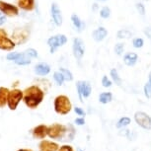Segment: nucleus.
Wrapping results in <instances>:
<instances>
[{
  "label": "nucleus",
  "instance_id": "1",
  "mask_svg": "<svg viewBox=\"0 0 151 151\" xmlns=\"http://www.w3.org/2000/svg\"><path fill=\"white\" fill-rule=\"evenodd\" d=\"M44 92L37 86H31L24 91V102L30 109H35L44 100Z\"/></svg>",
  "mask_w": 151,
  "mask_h": 151
},
{
  "label": "nucleus",
  "instance_id": "2",
  "mask_svg": "<svg viewBox=\"0 0 151 151\" xmlns=\"http://www.w3.org/2000/svg\"><path fill=\"white\" fill-rule=\"evenodd\" d=\"M71 103L68 97L64 95L58 96L55 100V111L59 115H67L71 111Z\"/></svg>",
  "mask_w": 151,
  "mask_h": 151
},
{
  "label": "nucleus",
  "instance_id": "3",
  "mask_svg": "<svg viewBox=\"0 0 151 151\" xmlns=\"http://www.w3.org/2000/svg\"><path fill=\"white\" fill-rule=\"evenodd\" d=\"M67 132V127L62 124H55L47 127V135L52 139L63 138Z\"/></svg>",
  "mask_w": 151,
  "mask_h": 151
},
{
  "label": "nucleus",
  "instance_id": "4",
  "mask_svg": "<svg viewBox=\"0 0 151 151\" xmlns=\"http://www.w3.org/2000/svg\"><path fill=\"white\" fill-rule=\"evenodd\" d=\"M23 98V92L21 90L14 89L9 92V96H8V106H9L10 110H16L17 106L20 103V101Z\"/></svg>",
  "mask_w": 151,
  "mask_h": 151
},
{
  "label": "nucleus",
  "instance_id": "5",
  "mask_svg": "<svg viewBox=\"0 0 151 151\" xmlns=\"http://www.w3.org/2000/svg\"><path fill=\"white\" fill-rule=\"evenodd\" d=\"M134 119L139 127L142 129L149 130L151 129V118L144 112H136L134 115Z\"/></svg>",
  "mask_w": 151,
  "mask_h": 151
},
{
  "label": "nucleus",
  "instance_id": "6",
  "mask_svg": "<svg viewBox=\"0 0 151 151\" xmlns=\"http://www.w3.org/2000/svg\"><path fill=\"white\" fill-rule=\"evenodd\" d=\"M7 59L15 61L19 65H27L31 63V58L26 52H23V53L10 52L7 55Z\"/></svg>",
  "mask_w": 151,
  "mask_h": 151
},
{
  "label": "nucleus",
  "instance_id": "7",
  "mask_svg": "<svg viewBox=\"0 0 151 151\" xmlns=\"http://www.w3.org/2000/svg\"><path fill=\"white\" fill-rule=\"evenodd\" d=\"M76 87H77L79 99H80L81 102H83V98H88V97L91 95L92 88H91V85L89 82L78 81L77 83H76Z\"/></svg>",
  "mask_w": 151,
  "mask_h": 151
},
{
  "label": "nucleus",
  "instance_id": "8",
  "mask_svg": "<svg viewBox=\"0 0 151 151\" xmlns=\"http://www.w3.org/2000/svg\"><path fill=\"white\" fill-rule=\"evenodd\" d=\"M66 42H67V39L64 35H56L55 37L50 38L47 41V45H50V52L53 53L56 50V48L63 45Z\"/></svg>",
  "mask_w": 151,
  "mask_h": 151
},
{
  "label": "nucleus",
  "instance_id": "9",
  "mask_svg": "<svg viewBox=\"0 0 151 151\" xmlns=\"http://www.w3.org/2000/svg\"><path fill=\"white\" fill-rule=\"evenodd\" d=\"M15 47V42H13L7 37L6 32L3 29H0V50H12Z\"/></svg>",
  "mask_w": 151,
  "mask_h": 151
},
{
  "label": "nucleus",
  "instance_id": "10",
  "mask_svg": "<svg viewBox=\"0 0 151 151\" xmlns=\"http://www.w3.org/2000/svg\"><path fill=\"white\" fill-rule=\"evenodd\" d=\"M85 52V45L81 39L76 38L73 40V55L76 59L80 60Z\"/></svg>",
  "mask_w": 151,
  "mask_h": 151
},
{
  "label": "nucleus",
  "instance_id": "11",
  "mask_svg": "<svg viewBox=\"0 0 151 151\" xmlns=\"http://www.w3.org/2000/svg\"><path fill=\"white\" fill-rule=\"evenodd\" d=\"M29 35H30V32L28 31L26 28H19V29H16L14 31L13 33V39L15 40L16 44H23L29 39Z\"/></svg>",
  "mask_w": 151,
  "mask_h": 151
},
{
  "label": "nucleus",
  "instance_id": "12",
  "mask_svg": "<svg viewBox=\"0 0 151 151\" xmlns=\"http://www.w3.org/2000/svg\"><path fill=\"white\" fill-rule=\"evenodd\" d=\"M0 11H1L4 15H7V16H10V17L17 16L19 13L18 8H17L16 6H14V5H12V4L7 3V2L1 1V0H0Z\"/></svg>",
  "mask_w": 151,
  "mask_h": 151
},
{
  "label": "nucleus",
  "instance_id": "13",
  "mask_svg": "<svg viewBox=\"0 0 151 151\" xmlns=\"http://www.w3.org/2000/svg\"><path fill=\"white\" fill-rule=\"evenodd\" d=\"M40 151H58V144L52 141L48 140H42L39 145Z\"/></svg>",
  "mask_w": 151,
  "mask_h": 151
},
{
  "label": "nucleus",
  "instance_id": "14",
  "mask_svg": "<svg viewBox=\"0 0 151 151\" xmlns=\"http://www.w3.org/2000/svg\"><path fill=\"white\" fill-rule=\"evenodd\" d=\"M47 135V127L45 124L38 125L33 130V136L35 138L44 139Z\"/></svg>",
  "mask_w": 151,
  "mask_h": 151
},
{
  "label": "nucleus",
  "instance_id": "15",
  "mask_svg": "<svg viewBox=\"0 0 151 151\" xmlns=\"http://www.w3.org/2000/svg\"><path fill=\"white\" fill-rule=\"evenodd\" d=\"M52 16L55 24L58 25V26H61V24H62L61 12L56 3H52Z\"/></svg>",
  "mask_w": 151,
  "mask_h": 151
},
{
  "label": "nucleus",
  "instance_id": "16",
  "mask_svg": "<svg viewBox=\"0 0 151 151\" xmlns=\"http://www.w3.org/2000/svg\"><path fill=\"white\" fill-rule=\"evenodd\" d=\"M107 35H108V31L105 29L104 27H100L94 31L92 34V37L96 42H101L106 38Z\"/></svg>",
  "mask_w": 151,
  "mask_h": 151
},
{
  "label": "nucleus",
  "instance_id": "17",
  "mask_svg": "<svg viewBox=\"0 0 151 151\" xmlns=\"http://www.w3.org/2000/svg\"><path fill=\"white\" fill-rule=\"evenodd\" d=\"M138 56L134 52H127V55L124 56V62L127 66H133L136 62H137Z\"/></svg>",
  "mask_w": 151,
  "mask_h": 151
},
{
  "label": "nucleus",
  "instance_id": "18",
  "mask_svg": "<svg viewBox=\"0 0 151 151\" xmlns=\"http://www.w3.org/2000/svg\"><path fill=\"white\" fill-rule=\"evenodd\" d=\"M19 7L26 11H31L35 7V0H17Z\"/></svg>",
  "mask_w": 151,
  "mask_h": 151
},
{
  "label": "nucleus",
  "instance_id": "19",
  "mask_svg": "<svg viewBox=\"0 0 151 151\" xmlns=\"http://www.w3.org/2000/svg\"><path fill=\"white\" fill-rule=\"evenodd\" d=\"M50 65L47 64V63H44V62L38 64L35 67V72L38 74V75H41V76L47 75V74L50 73Z\"/></svg>",
  "mask_w": 151,
  "mask_h": 151
},
{
  "label": "nucleus",
  "instance_id": "20",
  "mask_svg": "<svg viewBox=\"0 0 151 151\" xmlns=\"http://www.w3.org/2000/svg\"><path fill=\"white\" fill-rule=\"evenodd\" d=\"M10 91L5 87H0V108H3L8 102Z\"/></svg>",
  "mask_w": 151,
  "mask_h": 151
},
{
  "label": "nucleus",
  "instance_id": "21",
  "mask_svg": "<svg viewBox=\"0 0 151 151\" xmlns=\"http://www.w3.org/2000/svg\"><path fill=\"white\" fill-rule=\"evenodd\" d=\"M71 21H72L74 27L78 30V32H81V31L85 28V24L79 19V17L76 15V14H73V15L71 16Z\"/></svg>",
  "mask_w": 151,
  "mask_h": 151
},
{
  "label": "nucleus",
  "instance_id": "22",
  "mask_svg": "<svg viewBox=\"0 0 151 151\" xmlns=\"http://www.w3.org/2000/svg\"><path fill=\"white\" fill-rule=\"evenodd\" d=\"M112 100H113V95H112V93H110V92H104V93L100 94V96H99V101L101 102L102 104H108V103H110Z\"/></svg>",
  "mask_w": 151,
  "mask_h": 151
},
{
  "label": "nucleus",
  "instance_id": "23",
  "mask_svg": "<svg viewBox=\"0 0 151 151\" xmlns=\"http://www.w3.org/2000/svg\"><path fill=\"white\" fill-rule=\"evenodd\" d=\"M111 76H112L113 81L115 82V83L118 85V86H121V85H122V79L119 76L118 70H116V68H114V69L111 70Z\"/></svg>",
  "mask_w": 151,
  "mask_h": 151
},
{
  "label": "nucleus",
  "instance_id": "24",
  "mask_svg": "<svg viewBox=\"0 0 151 151\" xmlns=\"http://www.w3.org/2000/svg\"><path fill=\"white\" fill-rule=\"evenodd\" d=\"M129 124H130V119L127 118V116H124V118H122L118 122V124H116V127H118V129H122V127H125Z\"/></svg>",
  "mask_w": 151,
  "mask_h": 151
},
{
  "label": "nucleus",
  "instance_id": "25",
  "mask_svg": "<svg viewBox=\"0 0 151 151\" xmlns=\"http://www.w3.org/2000/svg\"><path fill=\"white\" fill-rule=\"evenodd\" d=\"M132 33L127 30H121L118 32V38L119 39H129L132 38Z\"/></svg>",
  "mask_w": 151,
  "mask_h": 151
},
{
  "label": "nucleus",
  "instance_id": "26",
  "mask_svg": "<svg viewBox=\"0 0 151 151\" xmlns=\"http://www.w3.org/2000/svg\"><path fill=\"white\" fill-rule=\"evenodd\" d=\"M60 72L62 73V75H63V77H64V80H66V81H71L73 79V75H72V73L70 72L68 69H65V68H60Z\"/></svg>",
  "mask_w": 151,
  "mask_h": 151
},
{
  "label": "nucleus",
  "instance_id": "27",
  "mask_svg": "<svg viewBox=\"0 0 151 151\" xmlns=\"http://www.w3.org/2000/svg\"><path fill=\"white\" fill-rule=\"evenodd\" d=\"M53 78H55V80L56 81V83L58 85H62V83H63V81H64V77L60 71H56V72H55V74H53Z\"/></svg>",
  "mask_w": 151,
  "mask_h": 151
},
{
  "label": "nucleus",
  "instance_id": "28",
  "mask_svg": "<svg viewBox=\"0 0 151 151\" xmlns=\"http://www.w3.org/2000/svg\"><path fill=\"white\" fill-rule=\"evenodd\" d=\"M100 15H101L102 18H104V19L109 18L110 15H111V10H110V8H109V7H107V6L103 7V8L101 9V11H100Z\"/></svg>",
  "mask_w": 151,
  "mask_h": 151
},
{
  "label": "nucleus",
  "instance_id": "29",
  "mask_svg": "<svg viewBox=\"0 0 151 151\" xmlns=\"http://www.w3.org/2000/svg\"><path fill=\"white\" fill-rule=\"evenodd\" d=\"M132 45H133V47H134L135 48H140V47H143L144 42H143V40L140 39V38H136V39L133 40Z\"/></svg>",
  "mask_w": 151,
  "mask_h": 151
},
{
  "label": "nucleus",
  "instance_id": "30",
  "mask_svg": "<svg viewBox=\"0 0 151 151\" xmlns=\"http://www.w3.org/2000/svg\"><path fill=\"white\" fill-rule=\"evenodd\" d=\"M124 45L122 42H119V44L116 45L115 47V52L118 55H121L122 52H124Z\"/></svg>",
  "mask_w": 151,
  "mask_h": 151
},
{
  "label": "nucleus",
  "instance_id": "31",
  "mask_svg": "<svg viewBox=\"0 0 151 151\" xmlns=\"http://www.w3.org/2000/svg\"><path fill=\"white\" fill-rule=\"evenodd\" d=\"M144 94H145V96H146V98L148 99L151 98V84L148 83V82L144 86Z\"/></svg>",
  "mask_w": 151,
  "mask_h": 151
},
{
  "label": "nucleus",
  "instance_id": "32",
  "mask_svg": "<svg viewBox=\"0 0 151 151\" xmlns=\"http://www.w3.org/2000/svg\"><path fill=\"white\" fill-rule=\"evenodd\" d=\"M25 52H26L27 55L30 56L31 58H38V52H37V50H35L34 48H29V50H25Z\"/></svg>",
  "mask_w": 151,
  "mask_h": 151
},
{
  "label": "nucleus",
  "instance_id": "33",
  "mask_svg": "<svg viewBox=\"0 0 151 151\" xmlns=\"http://www.w3.org/2000/svg\"><path fill=\"white\" fill-rule=\"evenodd\" d=\"M102 85H103L104 87H111L112 86V82H111L110 79H108L107 76H103V78H102Z\"/></svg>",
  "mask_w": 151,
  "mask_h": 151
},
{
  "label": "nucleus",
  "instance_id": "34",
  "mask_svg": "<svg viewBox=\"0 0 151 151\" xmlns=\"http://www.w3.org/2000/svg\"><path fill=\"white\" fill-rule=\"evenodd\" d=\"M136 9H137V11L139 12V14H141V15H144L145 14V7L144 5L142 3H136Z\"/></svg>",
  "mask_w": 151,
  "mask_h": 151
},
{
  "label": "nucleus",
  "instance_id": "35",
  "mask_svg": "<svg viewBox=\"0 0 151 151\" xmlns=\"http://www.w3.org/2000/svg\"><path fill=\"white\" fill-rule=\"evenodd\" d=\"M119 134L122 135V136H129L130 134V130H129L127 129H124V127H122V129L119 130Z\"/></svg>",
  "mask_w": 151,
  "mask_h": 151
},
{
  "label": "nucleus",
  "instance_id": "36",
  "mask_svg": "<svg viewBox=\"0 0 151 151\" xmlns=\"http://www.w3.org/2000/svg\"><path fill=\"white\" fill-rule=\"evenodd\" d=\"M58 151H74V150L70 145H63V146H61L59 148Z\"/></svg>",
  "mask_w": 151,
  "mask_h": 151
},
{
  "label": "nucleus",
  "instance_id": "37",
  "mask_svg": "<svg viewBox=\"0 0 151 151\" xmlns=\"http://www.w3.org/2000/svg\"><path fill=\"white\" fill-rule=\"evenodd\" d=\"M74 111H75V113L77 114L78 116H85V112L81 109V108L76 107V108H74Z\"/></svg>",
  "mask_w": 151,
  "mask_h": 151
},
{
  "label": "nucleus",
  "instance_id": "38",
  "mask_svg": "<svg viewBox=\"0 0 151 151\" xmlns=\"http://www.w3.org/2000/svg\"><path fill=\"white\" fill-rule=\"evenodd\" d=\"M75 124L78 125H83L85 124V119L83 118H79L75 119Z\"/></svg>",
  "mask_w": 151,
  "mask_h": 151
},
{
  "label": "nucleus",
  "instance_id": "39",
  "mask_svg": "<svg viewBox=\"0 0 151 151\" xmlns=\"http://www.w3.org/2000/svg\"><path fill=\"white\" fill-rule=\"evenodd\" d=\"M5 22H6V17L3 13H0V26L3 25Z\"/></svg>",
  "mask_w": 151,
  "mask_h": 151
},
{
  "label": "nucleus",
  "instance_id": "40",
  "mask_svg": "<svg viewBox=\"0 0 151 151\" xmlns=\"http://www.w3.org/2000/svg\"><path fill=\"white\" fill-rule=\"evenodd\" d=\"M144 33H145V35L148 37V38L151 39V28H147V29L144 31Z\"/></svg>",
  "mask_w": 151,
  "mask_h": 151
},
{
  "label": "nucleus",
  "instance_id": "41",
  "mask_svg": "<svg viewBox=\"0 0 151 151\" xmlns=\"http://www.w3.org/2000/svg\"><path fill=\"white\" fill-rule=\"evenodd\" d=\"M148 83L151 84V72L149 73V76H148Z\"/></svg>",
  "mask_w": 151,
  "mask_h": 151
},
{
  "label": "nucleus",
  "instance_id": "42",
  "mask_svg": "<svg viewBox=\"0 0 151 151\" xmlns=\"http://www.w3.org/2000/svg\"><path fill=\"white\" fill-rule=\"evenodd\" d=\"M18 151H32L31 149H19Z\"/></svg>",
  "mask_w": 151,
  "mask_h": 151
},
{
  "label": "nucleus",
  "instance_id": "43",
  "mask_svg": "<svg viewBox=\"0 0 151 151\" xmlns=\"http://www.w3.org/2000/svg\"><path fill=\"white\" fill-rule=\"evenodd\" d=\"M77 151H83V150H82V149H80V148H78V149H77Z\"/></svg>",
  "mask_w": 151,
  "mask_h": 151
},
{
  "label": "nucleus",
  "instance_id": "44",
  "mask_svg": "<svg viewBox=\"0 0 151 151\" xmlns=\"http://www.w3.org/2000/svg\"><path fill=\"white\" fill-rule=\"evenodd\" d=\"M97 1H106V0H97Z\"/></svg>",
  "mask_w": 151,
  "mask_h": 151
}]
</instances>
